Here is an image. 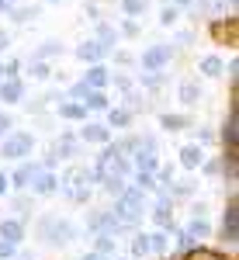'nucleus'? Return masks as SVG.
<instances>
[{"mask_svg":"<svg viewBox=\"0 0 239 260\" xmlns=\"http://www.w3.org/2000/svg\"><path fill=\"white\" fill-rule=\"evenodd\" d=\"M4 160H21V156H31V136L28 132H18L11 139H4V149H0Z\"/></svg>","mask_w":239,"mask_h":260,"instance_id":"nucleus-1","label":"nucleus"},{"mask_svg":"<svg viewBox=\"0 0 239 260\" xmlns=\"http://www.w3.org/2000/svg\"><path fill=\"white\" fill-rule=\"evenodd\" d=\"M118 215H121V222H135L139 219L142 215V191H121Z\"/></svg>","mask_w":239,"mask_h":260,"instance_id":"nucleus-2","label":"nucleus"},{"mask_svg":"<svg viewBox=\"0 0 239 260\" xmlns=\"http://www.w3.org/2000/svg\"><path fill=\"white\" fill-rule=\"evenodd\" d=\"M166 59H170V45H153L149 52H142V66H146L149 73H156Z\"/></svg>","mask_w":239,"mask_h":260,"instance_id":"nucleus-3","label":"nucleus"},{"mask_svg":"<svg viewBox=\"0 0 239 260\" xmlns=\"http://www.w3.org/2000/svg\"><path fill=\"white\" fill-rule=\"evenodd\" d=\"M222 233H225V240H239V208H236V205H229V208H225Z\"/></svg>","mask_w":239,"mask_h":260,"instance_id":"nucleus-4","label":"nucleus"},{"mask_svg":"<svg viewBox=\"0 0 239 260\" xmlns=\"http://www.w3.org/2000/svg\"><path fill=\"white\" fill-rule=\"evenodd\" d=\"M21 94H24V83H21L18 77H11L7 83H0V98L7 101V104H14V101H21Z\"/></svg>","mask_w":239,"mask_h":260,"instance_id":"nucleus-5","label":"nucleus"},{"mask_svg":"<svg viewBox=\"0 0 239 260\" xmlns=\"http://www.w3.org/2000/svg\"><path fill=\"white\" fill-rule=\"evenodd\" d=\"M87 87H90V90H100V87H104V83H108V70H104V66H90V70H87Z\"/></svg>","mask_w":239,"mask_h":260,"instance_id":"nucleus-6","label":"nucleus"},{"mask_svg":"<svg viewBox=\"0 0 239 260\" xmlns=\"http://www.w3.org/2000/svg\"><path fill=\"white\" fill-rule=\"evenodd\" d=\"M212 35H215V39H229L232 42V45H236V21H229V24H222V21H215V24H212Z\"/></svg>","mask_w":239,"mask_h":260,"instance_id":"nucleus-7","label":"nucleus"},{"mask_svg":"<svg viewBox=\"0 0 239 260\" xmlns=\"http://www.w3.org/2000/svg\"><path fill=\"white\" fill-rule=\"evenodd\" d=\"M77 56H80V59H87V62H97L100 56H104V45H100V42H87V45H80Z\"/></svg>","mask_w":239,"mask_h":260,"instance_id":"nucleus-8","label":"nucleus"},{"mask_svg":"<svg viewBox=\"0 0 239 260\" xmlns=\"http://www.w3.org/2000/svg\"><path fill=\"white\" fill-rule=\"evenodd\" d=\"M31 180H35V191H39V194L56 191V177H52V174H31Z\"/></svg>","mask_w":239,"mask_h":260,"instance_id":"nucleus-9","label":"nucleus"},{"mask_svg":"<svg viewBox=\"0 0 239 260\" xmlns=\"http://www.w3.org/2000/svg\"><path fill=\"white\" fill-rule=\"evenodd\" d=\"M59 115H62V118H70V121H80V118H87V108H83V104H62Z\"/></svg>","mask_w":239,"mask_h":260,"instance_id":"nucleus-10","label":"nucleus"},{"mask_svg":"<svg viewBox=\"0 0 239 260\" xmlns=\"http://www.w3.org/2000/svg\"><path fill=\"white\" fill-rule=\"evenodd\" d=\"M83 139L87 142H108V128L104 125H87L83 128Z\"/></svg>","mask_w":239,"mask_h":260,"instance_id":"nucleus-11","label":"nucleus"},{"mask_svg":"<svg viewBox=\"0 0 239 260\" xmlns=\"http://www.w3.org/2000/svg\"><path fill=\"white\" fill-rule=\"evenodd\" d=\"M0 236L7 243H18L21 240V222H4V225H0Z\"/></svg>","mask_w":239,"mask_h":260,"instance_id":"nucleus-12","label":"nucleus"},{"mask_svg":"<svg viewBox=\"0 0 239 260\" xmlns=\"http://www.w3.org/2000/svg\"><path fill=\"white\" fill-rule=\"evenodd\" d=\"M201 73L219 77V73H222V59H219V56H204V59H201Z\"/></svg>","mask_w":239,"mask_h":260,"instance_id":"nucleus-13","label":"nucleus"},{"mask_svg":"<svg viewBox=\"0 0 239 260\" xmlns=\"http://www.w3.org/2000/svg\"><path fill=\"white\" fill-rule=\"evenodd\" d=\"M184 260H229V257H225V253H215V250H201L198 246V250H191Z\"/></svg>","mask_w":239,"mask_h":260,"instance_id":"nucleus-14","label":"nucleus"},{"mask_svg":"<svg viewBox=\"0 0 239 260\" xmlns=\"http://www.w3.org/2000/svg\"><path fill=\"white\" fill-rule=\"evenodd\" d=\"M180 163H184V167H198L201 163V149L198 146H187V149L180 153Z\"/></svg>","mask_w":239,"mask_h":260,"instance_id":"nucleus-15","label":"nucleus"},{"mask_svg":"<svg viewBox=\"0 0 239 260\" xmlns=\"http://www.w3.org/2000/svg\"><path fill=\"white\" fill-rule=\"evenodd\" d=\"M121 7H125L128 18H139L142 11H146V0H121Z\"/></svg>","mask_w":239,"mask_h":260,"instance_id":"nucleus-16","label":"nucleus"},{"mask_svg":"<svg viewBox=\"0 0 239 260\" xmlns=\"http://www.w3.org/2000/svg\"><path fill=\"white\" fill-rule=\"evenodd\" d=\"M83 98H87V104H90V108H108V98H104L100 90H87Z\"/></svg>","mask_w":239,"mask_h":260,"instance_id":"nucleus-17","label":"nucleus"},{"mask_svg":"<svg viewBox=\"0 0 239 260\" xmlns=\"http://www.w3.org/2000/svg\"><path fill=\"white\" fill-rule=\"evenodd\" d=\"M184 125H187V118H180V115H163V128H170V132H177Z\"/></svg>","mask_w":239,"mask_h":260,"instance_id":"nucleus-18","label":"nucleus"},{"mask_svg":"<svg viewBox=\"0 0 239 260\" xmlns=\"http://www.w3.org/2000/svg\"><path fill=\"white\" fill-rule=\"evenodd\" d=\"M153 170H156V156H153V153L139 156V174H153Z\"/></svg>","mask_w":239,"mask_h":260,"instance_id":"nucleus-19","label":"nucleus"},{"mask_svg":"<svg viewBox=\"0 0 239 260\" xmlns=\"http://www.w3.org/2000/svg\"><path fill=\"white\" fill-rule=\"evenodd\" d=\"M180 98H184V104H194V98H198V87H194V83H184V87H180Z\"/></svg>","mask_w":239,"mask_h":260,"instance_id":"nucleus-20","label":"nucleus"},{"mask_svg":"<svg viewBox=\"0 0 239 260\" xmlns=\"http://www.w3.org/2000/svg\"><path fill=\"white\" fill-rule=\"evenodd\" d=\"M225 142L236 146V115H229V121H225Z\"/></svg>","mask_w":239,"mask_h":260,"instance_id":"nucleus-21","label":"nucleus"},{"mask_svg":"<svg viewBox=\"0 0 239 260\" xmlns=\"http://www.w3.org/2000/svg\"><path fill=\"white\" fill-rule=\"evenodd\" d=\"M132 250H135L139 257H142V253H149V236H139V240L132 243Z\"/></svg>","mask_w":239,"mask_h":260,"instance_id":"nucleus-22","label":"nucleus"},{"mask_svg":"<svg viewBox=\"0 0 239 260\" xmlns=\"http://www.w3.org/2000/svg\"><path fill=\"white\" fill-rule=\"evenodd\" d=\"M111 125H128V111H111Z\"/></svg>","mask_w":239,"mask_h":260,"instance_id":"nucleus-23","label":"nucleus"},{"mask_svg":"<svg viewBox=\"0 0 239 260\" xmlns=\"http://www.w3.org/2000/svg\"><path fill=\"white\" fill-rule=\"evenodd\" d=\"M31 174H35L31 167H21V170H18V177H14V180H18V184H28V180H31Z\"/></svg>","mask_w":239,"mask_h":260,"instance_id":"nucleus-24","label":"nucleus"},{"mask_svg":"<svg viewBox=\"0 0 239 260\" xmlns=\"http://www.w3.org/2000/svg\"><path fill=\"white\" fill-rule=\"evenodd\" d=\"M163 246H166V236H149V250H163Z\"/></svg>","mask_w":239,"mask_h":260,"instance_id":"nucleus-25","label":"nucleus"},{"mask_svg":"<svg viewBox=\"0 0 239 260\" xmlns=\"http://www.w3.org/2000/svg\"><path fill=\"white\" fill-rule=\"evenodd\" d=\"M163 24H174V21H177V7H166V11H163Z\"/></svg>","mask_w":239,"mask_h":260,"instance_id":"nucleus-26","label":"nucleus"},{"mask_svg":"<svg viewBox=\"0 0 239 260\" xmlns=\"http://www.w3.org/2000/svg\"><path fill=\"white\" fill-rule=\"evenodd\" d=\"M156 222H159V225H166V222H170V212H166V205H159V212H156Z\"/></svg>","mask_w":239,"mask_h":260,"instance_id":"nucleus-27","label":"nucleus"},{"mask_svg":"<svg viewBox=\"0 0 239 260\" xmlns=\"http://www.w3.org/2000/svg\"><path fill=\"white\" fill-rule=\"evenodd\" d=\"M191 233H194V236H204V233H208V225H204V222H198V219H194V225H191Z\"/></svg>","mask_w":239,"mask_h":260,"instance_id":"nucleus-28","label":"nucleus"},{"mask_svg":"<svg viewBox=\"0 0 239 260\" xmlns=\"http://www.w3.org/2000/svg\"><path fill=\"white\" fill-rule=\"evenodd\" d=\"M11 250H14V243H7V240H0V257H11Z\"/></svg>","mask_w":239,"mask_h":260,"instance_id":"nucleus-29","label":"nucleus"},{"mask_svg":"<svg viewBox=\"0 0 239 260\" xmlns=\"http://www.w3.org/2000/svg\"><path fill=\"white\" fill-rule=\"evenodd\" d=\"M7 128H11V118H7V115H4V111H0V136H4V132H7Z\"/></svg>","mask_w":239,"mask_h":260,"instance_id":"nucleus-30","label":"nucleus"},{"mask_svg":"<svg viewBox=\"0 0 239 260\" xmlns=\"http://www.w3.org/2000/svg\"><path fill=\"white\" fill-rule=\"evenodd\" d=\"M4 187H7V177H4V174H0V194H4Z\"/></svg>","mask_w":239,"mask_h":260,"instance_id":"nucleus-31","label":"nucleus"},{"mask_svg":"<svg viewBox=\"0 0 239 260\" xmlns=\"http://www.w3.org/2000/svg\"><path fill=\"white\" fill-rule=\"evenodd\" d=\"M4 45H7V35H4V31H0V49H4Z\"/></svg>","mask_w":239,"mask_h":260,"instance_id":"nucleus-32","label":"nucleus"},{"mask_svg":"<svg viewBox=\"0 0 239 260\" xmlns=\"http://www.w3.org/2000/svg\"><path fill=\"white\" fill-rule=\"evenodd\" d=\"M4 11H7V0H0V14H4Z\"/></svg>","mask_w":239,"mask_h":260,"instance_id":"nucleus-33","label":"nucleus"},{"mask_svg":"<svg viewBox=\"0 0 239 260\" xmlns=\"http://www.w3.org/2000/svg\"><path fill=\"white\" fill-rule=\"evenodd\" d=\"M0 80H4V66H0Z\"/></svg>","mask_w":239,"mask_h":260,"instance_id":"nucleus-34","label":"nucleus"},{"mask_svg":"<svg viewBox=\"0 0 239 260\" xmlns=\"http://www.w3.org/2000/svg\"><path fill=\"white\" fill-rule=\"evenodd\" d=\"M177 4H191V0H177Z\"/></svg>","mask_w":239,"mask_h":260,"instance_id":"nucleus-35","label":"nucleus"},{"mask_svg":"<svg viewBox=\"0 0 239 260\" xmlns=\"http://www.w3.org/2000/svg\"><path fill=\"white\" fill-rule=\"evenodd\" d=\"M83 260H97V257H83Z\"/></svg>","mask_w":239,"mask_h":260,"instance_id":"nucleus-36","label":"nucleus"},{"mask_svg":"<svg viewBox=\"0 0 239 260\" xmlns=\"http://www.w3.org/2000/svg\"><path fill=\"white\" fill-rule=\"evenodd\" d=\"M7 4H11V0H7Z\"/></svg>","mask_w":239,"mask_h":260,"instance_id":"nucleus-37","label":"nucleus"}]
</instances>
